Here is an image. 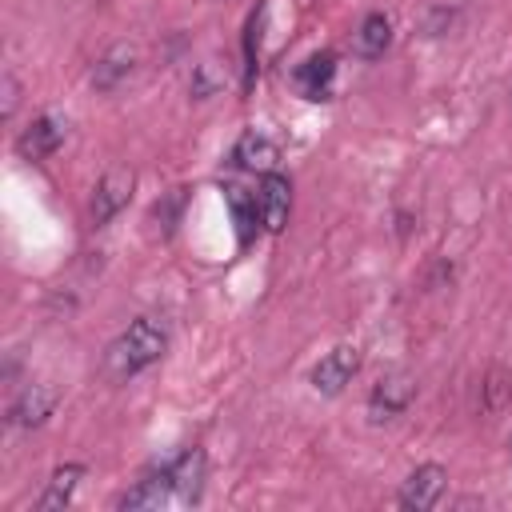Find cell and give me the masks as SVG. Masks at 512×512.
Listing matches in <instances>:
<instances>
[{
  "label": "cell",
  "instance_id": "2",
  "mask_svg": "<svg viewBox=\"0 0 512 512\" xmlns=\"http://www.w3.org/2000/svg\"><path fill=\"white\" fill-rule=\"evenodd\" d=\"M416 396V376L412 372H384L372 392H368V420L372 424H384V420H396L408 412Z\"/></svg>",
  "mask_w": 512,
  "mask_h": 512
},
{
  "label": "cell",
  "instance_id": "5",
  "mask_svg": "<svg viewBox=\"0 0 512 512\" xmlns=\"http://www.w3.org/2000/svg\"><path fill=\"white\" fill-rule=\"evenodd\" d=\"M68 136V120L60 112H40L20 136H16V152L24 160H48Z\"/></svg>",
  "mask_w": 512,
  "mask_h": 512
},
{
  "label": "cell",
  "instance_id": "3",
  "mask_svg": "<svg viewBox=\"0 0 512 512\" xmlns=\"http://www.w3.org/2000/svg\"><path fill=\"white\" fill-rule=\"evenodd\" d=\"M132 188H136V172L132 168H108L92 192V204H88V216H92V228H104L112 216H120V208H128L132 200Z\"/></svg>",
  "mask_w": 512,
  "mask_h": 512
},
{
  "label": "cell",
  "instance_id": "17",
  "mask_svg": "<svg viewBox=\"0 0 512 512\" xmlns=\"http://www.w3.org/2000/svg\"><path fill=\"white\" fill-rule=\"evenodd\" d=\"M16 100H20V84H16L12 72H4V116L16 112Z\"/></svg>",
  "mask_w": 512,
  "mask_h": 512
},
{
  "label": "cell",
  "instance_id": "12",
  "mask_svg": "<svg viewBox=\"0 0 512 512\" xmlns=\"http://www.w3.org/2000/svg\"><path fill=\"white\" fill-rule=\"evenodd\" d=\"M388 44H392V20L384 12H368L360 20V28L352 32V52L360 60H380L388 52Z\"/></svg>",
  "mask_w": 512,
  "mask_h": 512
},
{
  "label": "cell",
  "instance_id": "9",
  "mask_svg": "<svg viewBox=\"0 0 512 512\" xmlns=\"http://www.w3.org/2000/svg\"><path fill=\"white\" fill-rule=\"evenodd\" d=\"M332 80H336V56L332 52H312L292 72V84H296V92L304 100H328L332 96Z\"/></svg>",
  "mask_w": 512,
  "mask_h": 512
},
{
  "label": "cell",
  "instance_id": "11",
  "mask_svg": "<svg viewBox=\"0 0 512 512\" xmlns=\"http://www.w3.org/2000/svg\"><path fill=\"white\" fill-rule=\"evenodd\" d=\"M132 68H136V48L132 44H112L92 68V88L96 92H112L132 76Z\"/></svg>",
  "mask_w": 512,
  "mask_h": 512
},
{
  "label": "cell",
  "instance_id": "6",
  "mask_svg": "<svg viewBox=\"0 0 512 512\" xmlns=\"http://www.w3.org/2000/svg\"><path fill=\"white\" fill-rule=\"evenodd\" d=\"M52 408H56V388L44 384V380H32V384H24V388L12 396V404H8V424H12V428H40V424L52 416Z\"/></svg>",
  "mask_w": 512,
  "mask_h": 512
},
{
  "label": "cell",
  "instance_id": "1",
  "mask_svg": "<svg viewBox=\"0 0 512 512\" xmlns=\"http://www.w3.org/2000/svg\"><path fill=\"white\" fill-rule=\"evenodd\" d=\"M168 348V324L156 316H136L104 352V376L116 384H128L144 368H152Z\"/></svg>",
  "mask_w": 512,
  "mask_h": 512
},
{
  "label": "cell",
  "instance_id": "15",
  "mask_svg": "<svg viewBox=\"0 0 512 512\" xmlns=\"http://www.w3.org/2000/svg\"><path fill=\"white\" fill-rule=\"evenodd\" d=\"M224 84H228V76H224V68H220L216 60H200V64L192 68V80H188V92H192L196 100H208V96H216V92H224Z\"/></svg>",
  "mask_w": 512,
  "mask_h": 512
},
{
  "label": "cell",
  "instance_id": "4",
  "mask_svg": "<svg viewBox=\"0 0 512 512\" xmlns=\"http://www.w3.org/2000/svg\"><path fill=\"white\" fill-rule=\"evenodd\" d=\"M360 372V348L356 344H336L332 352H324L320 356V364L312 368V388L320 392V396H340L348 384H352V376Z\"/></svg>",
  "mask_w": 512,
  "mask_h": 512
},
{
  "label": "cell",
  "instance_id": "14",
  "mask_svg": "<svg viewBox=\"0 0 512 512\" xmlns=\"http://www.w3.org/2000/svg\"><path fill=\"white\" fill-rule=\"evenodd\" d=\"M228 204H232V216H236L240 244H252V236H256V220H260V204H256V196H248L244 188H228Z\"/></svg>",
  "mask_w": 512,
  "mask_h": 512
},
{
  "label": "cell",
  "instance_id": "16",
  "mask_svg": "<svg viewBox=\"0 0 512 512\" xmlns=\"http://www.w3.org/2000/svg\"><path fill=\"white\" fill-rule=\"evenodd\" d=\"M260 28H264V8L248 20V36H244V72H248V80L256 76V60H260Z\"/></svg>",
  "mask_w": 512,
  "mask_h": 512
},
{
  "label": "cell",
  "instance_id": "10",
  "mask_svg": "<svg viewBox=\"0 0 512 512\" xmlns=\"http://www.w3.org/2000/svg\"><path fill=\"white\" fill-rule=\"evenodd\" d=\"M232 168H240V172H272L276 168V160H280V148H276V140L272 136H264V132H256V128H248L236 144H232Z\"/></svg>",
  "mask_w": 512,
  "mask_h": 512
},
{
  "label": "cell",
  "instance_id": "7",
  "mask_svg": "<svg viewBox=\"0 0 512 512\" xmlns=\"http://www.w3.org/2000/svg\"><path fill=\"white\" fill-rule=\"evenodd\" d=\"M444 484H448V472L440 464H420L408 472V480L400 484L396 492V504L400 508H412V512H424L432 508L440 496H444Z\"/></svg>",
  "mask_w": 512,
  "mask_h": 512
},
{
  "label": "cell",
  "instance_id": "8",
  "mask_svg": "<svg viewBox=\"0 0 512 512\" xmlns=\"http://www.w3.org/2000/svg\"><path fill=\"white\" fill-rule=\"evenodd\" d=\"M256 204H260V224H264L268 232H280V228L288 224V212H292V184H288V176L264 172V176H260Z\"/></svg>",
  "mask_w": 512,
  "mask_h": 512
},
{
  "label": "cell",
  "instance_id": "13",
  "mask_svg": "<svg viewBox=\"0 0 512 512\" xmlns=\"http://www.w3.org/2000/svg\"><path fill=\"white\" fill-rule=\"evenodd\" d=\"M80 480H84V464H60V468L48 476V484H44L36 508H40V512H60V508H68L72 496H76V488H80Z\"/></svg>",
  "mask_w": 512,
  "mask_h": 512
}]
</instances>
